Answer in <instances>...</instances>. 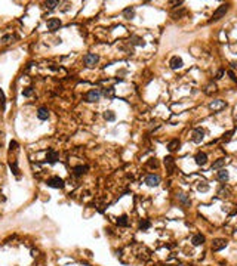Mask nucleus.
<instances>
[{"label":"nucleus","mask_w":237,"mask_h":266,"mask_svg":"<svg viewBox=\"0 0 237 266\" xmlns=\"http://www.w3.org/2000/svg\"><path fill=\"white\" fill-rule=\"evenodd\" d=\"M47 186H51V188H55V189H62L64 186H65V183H64V180L61 179V177L58 176H54L51 177V179H47Z\"/></svg>","instance_id":"nucleus-1"},{"label":"nucleus","mask_w":237,"mask_h":266,"mask_svg":"<svg viewBox=\"0 0 237 266\" xmlns=\"http://www.w3.org/2000/svg\"><path fill=\"white\" fill-rule=\"evenodd\" d=\"M37 117H39V120H47L49 118V111L46 110V108H39L37 110Z\"/></svg>","instance_id":"nucleus-15"},{"label":"nucleus","mask_w":237,"mask_h":266,"mask_svg":"<svg viewBox=\"0 0 237 266\" xmlns=\"http://www.w3.org/2000/svg\"><path fill=\"white\" fill-rule=\"evenodd\" d=\"M225 164V158H218L216 161H214V164H212V170H221L222 169V166Z\"/></svg>","instance_id":"nucleus-20"},{"label":"nucleus","mask_w":237,"mask_h":266,"mask_svg":"<svg viewBox=\"0 0 237 266\" xmlns=\"http://www.w3.org/2000/svg\"><path fill=\"white\" fill-rule=\"evenodd\" d=\"M169 65L172 70H179V68L184 66V61H182V58H179V56H173V58L170 59Z\"/></svg>","instance_id":"nucleus-9"},{"label":"nucleus","mask_w":237,"mask_h":266,"mask_svg":"<svg viewBox=\"0 0 237 266\" xmlns=\"http://www.w3.org/2000/svg\"><path fill=\"white\" fill-rule=\"evenodd\" d=\"M0 107H2V110H5V93L2 89H0Z\"/></svg>","instance_id":"nucleus-28"},{"label":"nucleus","mask_w":237,"mask_h":266,"mask_svg":"<svg viewBox=\"0 0 237 266\" xmlns=\"http://www.w3.org/2000/svg\"><path fill=\"white\" fill-rule=\"evenodd\" d=\"M123 16L126 18V19H132V18L135 16V9H134V8H131V6H129V8H126V9L123 11Z\"/></svg>","instance_id":"nucleus-18"},{"label":"nucleus","mask_w":237,"mask_h":266,"mask_svg":"<svg viewBox=\"0 0 237 266\" xmlns=\"http://www.w3.org/2000/svg\"><path fill=\"white\" fill-rule=\"evenodd\" d=\"M61 25H62L61 19H58V18H51V19L47 21V30L52 31V33H55L57 30H59Z\"/></svg>","instance_id":"nucleus-7"},{"label":"nucleus","mask_w":237,"mask_h":266,"mask_svg":"<svg viewBox=\"0 0 237 266\" xmlns=\"http://www.w3.org/2000/svg\"><path fill=\"white\" fill-rule=\"evenodd\" d=\"M31 93H33V87H25L23 90L24 96H31Z\"/></svg>","instance_id":"nucleus-30"},{"label":"nucleus","mask_w":237,"mask_h":266,"mask_svg":"<svg viewBox=\"0 0 237 266\" xmlns=\"http://www.w3.org/2000/svg\"><path fill=\"white\" fill-rule=\"evenodd\" d=\"M194 160H196V164L197 166H204L207 163V155H206V152H199V154L194 157Z\"/></svg>","instance_id":"nucleus-11"},{"label":"nucleus","mask_w":237,"mask_h":266,"mask_svg":"<svg viewBox=\"0 0 237 266\" xmlns=\"http://www.w3.org/2000/svg\"><path fill=\"white\" fill-rule=\"evenodd\" d=\"M191 243H193V245H200V244L204 243V237L202 234H196L191 238Z\"/></svg>","instance_id":"nucleus-17"},{"label":"nucleus","mask_w":237,"mask_h":266,"mask_svg":"<svg viewBox=\"0 0 237 266\" xmlns=\"http://www.w3.org/2000/svg\"><path fill=\"white\" fill-rule=\"evenodd\" d=\"M228 194H230V191L225 188H221V191H219V195L221 197H228Z\"/></svg>","instance_id":"nucleus-31"},{"label":"nucleus","mask_w":237,"mask_h":266,"mask_svg":"<svg viewBox=\"0 0 237 266\" xmlns=\"http://www.w3.org/2000/svg\"><path fill=\"white\" fill-rule=\"evenodd\" d=\"M144 182L147 183L148 186H157L159 183H160V176L159 175H154V173H151V175H147L145 176V179H144Z\"/></svg>","instance_id":"nucleus-5"},{"label":"nucleus","mask_w":237,"mask_h":266,"mask_svg":"<svg viewBox=\"0 0 237 266\" xmlns=\"http://www.w3.org/2000/svg\"><path fill=\"white\" fill-rule=\"evenodd\" d=\"M104 118H105V120H107V121H114V120H116V115H114V112L113 111H105V112H104Z\"/></svg>","instance_id":"nucleus-25"},{"label":"nucleus","mask_w":237,"mask_h":266,"mask_svg":"<svg viewBox=\"0 0 237 266\" xmlns=\"http://www.w3.org/2000/svg\"><path fill=\"white\" fill-rule=\"evenodd\" d=\"M227 11H228V5H221L216 11L214 12V15H212V21H218V19H221L224 15L227 13Z\"/></svg>","instance_id":"nucleus-3"},{"label":"nucleus","mask_w":237,"mask_h":266,"mask_svg":"<svg viewBox=\"0 0 237 266\" xmlns=\"http://www.w3.org/2000/svg\"><path fill=\"white\" fill-rule=\"evenodd\" d=\"M45 6L47 9H55L57 6H59V2L58 0H47V2H45Z\"/></svg>","instance_id":"nucleus-24"},{"label":"nucleus","mask_w":237,"mask_h":266,"mask_svg":"<svg viewBox=\"0 0 237 266\" xmlns=\"http://www.w3.org/2000/svg\"><path fill=\"white\" fill-rule=\"evenodd\" d=\"M150 226H151L150 220H141V223H139V228H141V229H148Z\"/></svg>","instance_id":"nucleus-27"},{"label":"nucleus","mask_w":237,"mask_h":266,"mask_svg":"<svg viewBox=\"0 0 237 266\" xmlns=\"http://www.w3.org/2000/svg\"><path fill=\"white\" fill-rule=\"evenodd\" d=\"M204 138V130L202 129V127H197V129H194L191 133V139L193 142H196V144H200L202 141H203Z\"/></svg>","instance_id":"nucleus-4"},{"label":"nucleus","mask_w":237,"mask_h":266,"mask_svg":"<svg viewBox=\"0 0 237 266\" xmlns=\"http://www.w3.org/2000/svg\"><path fill=\"white\" fill-rule=\"evenodd\" d=\"M16 148H18V144H16L15 141H11V144H9V149H11V151H15Z\"/></svg>","instance_id":"nucleus-33"},{"label":"nucleus","mask_w":237,"mask_h":266,"mask_svg":"<svg viewBox=\"0 0 237 266\" xmlns=\"http://www.w3.org/2000/svg\"><path fill=\"white\" fill-rule=\"evenodd\" d=\"M215 90H216V86H215V84H211V86H207L206 93H212V92H215Z\"/></svg>","instance_id":"nucleus-34"},{"label":"nucleus","mask_w":237,"mask_h":266,"mask_svg":"<svg viewBox=\"0 0 237 266\" xmlns=\"http://www.w3.org/2000/svg\"><path fill=\"white\" fill-rule=\"evenodd\" d=\"M9 40H11V36H8V34H6V36H3V39H2V42H3V43H8Z\"/></svg>","instance_id":"nucleus-36"},{"label":"nucleus","mask_w":237,"mask_h":266,"mask_svg":"<svg viewBox=\"0 0 237 266\" xmlns=\"http://www.w3.org/2000/svg\"><path fill=\"white\" fill-rule=\"evenodd\" d=\"M225 247H227V240H222V238H216L212 243V250L214 251H219V250H222Z\"/></svg>","instance_id":"nucleus-8"},{"label":"nucleus","mask_w":237,"mask_h":266,"mask_svg":"<svg viewBox=\"0 0 237 266\" xmlns=\"http://www.w3.org/2000/svg\"><path fill=\"white\" fill-rule=\"evenodd\" d=\"M86 170H88V167L85 166H76L74 169H73V173H74V176L76 177H80V176H83L85 173H86Z\"/></svg>","instance_id":"nucleus-14"},{"label":"nucleus","mask_w":237,"mask_h":266,"mask_svg":"<svg viewBox=\"0 0 237 266\" xmlns=\"http://www.w3.org/2000/svg\"><path fill=\"white\" fill-rule=\"evenodd\" d=\"M179 146H181V142L178 139H172L169 144H168V149H169L170 152H173V151H176Z\"/></svg>","instance_id":"nucleus-16"},{"label":"nucleus","mask_w":237,"mask_h":266,"mask_svg":"<svg viewBox=\"0 0 237 266\" xmlns=\"http://www.w3.org/2000/svg\"><path fill=\"white\" fill-rule=\"evenodd\" d=\"M117 225H119V226H127V225H129L127 216H126V214H122V216L117 219Z\"/></svg>","instance_id":"nucleus-23"},{"label":"nucleus","mask_w":237,"mask_h":266,"mask_svg":"<svg viewBox=\"0 0 237 266\" xmlns=\"http://www.w3.org/2000/svg\"><path fill=\"white\" fill-rule=\"evenodd\" d=\"M197 188H199V191H207V189H209V185H207V183H204V182H200Z\"/></svg>","instance_id":"nucleus-29"},{"label":"nucleus","mask_w":237,"mask_h":266,"mask_svg":"<svg viewBox=\"0 0 237 266\" xmlns=\"http://www.w3.org/2000/svg\"><path fill=\"white\" fill-rule=\"evenodd\" d=\"M224 107H225V102H224V101H221V99H216V101H214V102H211V104H209V108H211V110H214V111L222 110Z\"/></svg>","instance_id":"nucleus-12"},{"label":"nucleus","mask_w":237,"mask_h":266,"mask_svg":"<svg viewBox=\"0 0 237 266\" xmlns=\"http://www.w3.org/2000/svg\"><path fill=\"white\" fill-rule=\"evenodd\" d=\"M165 167L168 170V173H173L175 172V160L172 157H165Z\"/></svg>","instance_id":"nucleus-10"},{"label":"nucleus","mask_w":237,"mask_h":266,"mask_svg":"<svg viewBox=\"0 0 237 266\" xmlns=\"http://www.w3.org/2000/svg\"><path fill=\"white\" fill-rule=\"evenodd\" d=\"M98 61H99V56L95 55V53H88L83 58V62H85L86 66H95L98 64Z\"/></svg>","instance_id":"nucleus-2"},{"label":"nucleus","mask_w":237,"mask_h":266,"mask_svg":"<svg viewBox=\"0 0 237 266\" xmlns=\"http://www.w3.org/2000/svg\"><path fill=\"white\" fill-rule=\"evenodd\" d=\"M178 198H179V201L184 204V206H190V204H191L190 198H188V197H187L184 192H179V194H178Z\"/></svg>","instance_id":"nucleus-22"},{"label":"nucleus","mask_w":237,"mask_h":266,"mask_svg":"<svg viewBox=\"0 0 237 266\" xmlns=\"http://www.w3.org/2000/svg\"><path fill=\"white\" fill-rule=\"evenodd\" d=\"M228 74H230V77H231V80H233V81H237V77L234 76V73H233V71H228Z\"/></svg>","instance_id":"nucleus-37"},{"label":"nucleus","mask_w":237,"mask_h":266,"mask_svg":"<svg viewBox=\"0 0 237 266\" xmlns=\"http://www.w3.org/2000/svg\"><path fill=\"white\" fill-rule=\"evenodd\" d=\"M222 76H224V71H222V70H219V71H218V73H216V80H219V78H222Z\"/></svg>","instance_id":"nucleus-35"},{"label":"nucleus","mask_w":237,"mask_h":266,"mask_svg":"<svg viewBox=\"0 0 237 266\" xmlns=\"http://www.w3.org/2000/svg\"><path fill=\"white\" fill-rule=\"evenodd\" d=\"M46 161H49V163H57L58 161V152L57 151H54V149H49L47 151V154H46Z\"/></svg>","instance_id":"nucleus-13"},{"label":"nucleus","mask_w":237,"mask_h":266,"mask_svg":"<svg viewBox=\"0 0 237 266\" xmlns=\"http://www.w3.org/2000/svg\"><path fill=\"white\" fill-rule=\"evenodd\" d=\"M9 166H11V170L13 172V175H15V176H19V170H18L16 163H15V161H11V163H9Z\"/></svg>","instance_id":"nucleus-26"},{"label":"nucleus","mask_w":237,"mask_h":266,"mask_svg":"<svg viewBox=\"0 0 237 266\" xmlns=\"http://www.w3.org/2000/svg\"><path fill=\"white\" fill-rule=\"evenodd\" d=\"M228 177H230V175H228V172H227L225 169H221V170L218 172V179H219L221 182H227Z\"/></svg>","instance_id":"nucleus-19"},{"label":"nucleus","mask_w":237,"mask_h":266,"mask_svg":"<svg viewBox=\"0 0 237 266\" xmlns=\"http://www.w3.org/2000/svg\"><path fill=\"white\" fill-rule=\"evenodd\" d=\"M148 166H150V167H157V160H156V158H150Z\"/></svg>","instance_id":"nucleus-32"},{"label":"nucleus","mask_w":237,"mask_h":266,"mask_svg":"<svg viewBox=\"0 0 237 266\" xmlns=\"http://www.w3.org/2000/svg\"><path fill=\"white\" fill-rule=\"evenodd\" d=\"M131 43L135 44V46H144L145 42H144L141 37H138V36H132V37H131Z\"/></svg>","instance_id":"nucleus-21"},{"label":"nucleus","mask_w":237,"mask_h":266,"mask_svg":"<svg viewBox=\"0 0 237 266\" xmlns=\"http://www.w3.org/2000/svg\"><path fill=\"white\" fill-rule=\"evenodd\" d=\"M99 98H101V92L96 90V89L89 90V92L86 93V102H90V104H92V102H98Z\"/></svg>","instance_id":"nucleus-6"}]
</instances>
